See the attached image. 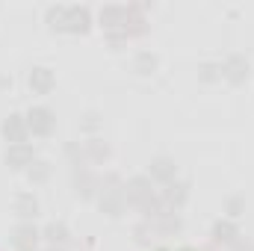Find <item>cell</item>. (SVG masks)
<instances>
[{"instance_id": "12", "label": "cell", "mask_w": 254, "mask_h": 251, "mask_svg": "<svg viewBox=\"0 0 254 251\" xmlns=\"http://www.w3.org/2000/svg\"><path fill=\"white\" fill-rule=\"evenodd\" d=\"M27 86H30L33 95H51V92L57 89V74H54V68H48V65H33L30 74H27Z\"/></svg>"}, {"instance_id": "10", "label": "cell", "mask_w": 254, "mask_h": 251, "mask_svg": "<svg viewBox=\"0 0 254 251\" xmlns=\"http://www.w3.org/2000/svg\"><path fill=\"white\" fill-rule=\"evenodd\" d=\"M0 136L9 145H24L30 139V127H27V116L24 113H9L0 125Z\"/></svg>"}, {"instance_id": "19", "label": "cell", "mask_w": 254, "mask_h": 251, "mask_svg": "<svg viewBox=\"0 0 254 251\" xmlns=\"http://www.w3.org/2000/svg\"><path fill=\"white\" fill-rule=\"evenodd\" d=\"M133 71H136L139 77L157 74V71H160V57H157L154 51H136V57H133Z\"/></svg>"}, {"instance_id": "4", "label": "cell", "mask_w": 254, "mask_h": 251, "mask_svg": "<svg viewBox=\"0 0 254 251\" xmlns=\"http://www.w3.org/2000/svg\"><path fill=\"white\" fill-rule=\"evenodd\" d=\"M27 127H30V136H39V139H48V136H54V130H57V113L51 110V107H30L27 113Z\"/></svg>"}, {"instance_id": "23", "label": "cell", "mask_w": 254, "mask_h": 251, "mask_svg": "<svg viewBox=\"0 0 254 251\" xmlns=\"http://www.w3.org/2000/svg\"><path fill=\"white\" fill-rule=\"evenodd\" d=\"M65 160L74 166V169H80V166H89L86 163V151H83V142H65Z\"/></svg>"}, {"instance_id": "15", "label": "cell", "mask_w": 254, "mask_h": 251, "mask_svg": "<svg viewBox=\"0 0 254 251\" xmlns=\"http://www.w3.org/2000/svg\"><path fill=\"white\" fill-rule=\"evenodd\" d=\"M12 210H15V216H18L21 222H36L39 213H42L39 198H36L33 192H18L15 201H12Z\"/></svg>"}, {"instance_id": "20", "label": "cell", "mask_w": 254, "mask_h": 251, "mask_svg": "<svg viewBox=\"0 0 254 251\" xmlns=\"http://www.w3.org/2000/svg\"><path fill=\"white\" fill-rule=\"evenodd\" d=\"M24 175H27V181H30L33 187H39V184H48V181H51V175H54V163L39 157V160H36V163H33V166L24 172Z\"/></svg>"}, {"instance_id": "2", "label": "cell", "mask_w": 254, "mask_h": 251, "mask_svg": "<svg viewBox=\"0 0 254 251\" xmlns=\"http://www.w3.org/2000/svg\"><path fill=\"white\" fill-rule=\"evenodd\" d=\"M71 187L80 201H98L101 195V175H95L89 166H80L71 172Z\"/></svg>"}, {"instance_id": "26", "label": "cell", "mask_w": 254, "mask_h": 251, "mask_svg": "<svg viewBox=\"0 0 254 251\" xmlns=\"http://www.w3.org/2000/svg\"><path fill=\"white\" fill-rule=\"evenodd\" d=\"M151 234H154V228H151L148 222H142V225L133 228V240H136L139 246H151Z\"/></svg>"}, {"instance_id": "24", "label": "cell", "mask_w": 254, "mask_h": 251, "mask_svg": "<svg viewBox=\"0 0 254 251\" xmlns=\"http://www.w3.org/2000/svg\"><path fill=\"white\" fill-rule=\"evenodd\" d=\"M198 80L201 83H219L222 80V63H213V60L201 63L198 65Z\"/></svg>"}, {"instance_id": "9", "label": "cell", "mask_w": 254, "mask_h": 251, "mask_svg": "<svg viewBox=\"0 0 254 251\" xmlns=\"http://www.w3.org/2000/svg\"><path fill=\"white\" fill-rule=\"evenodd\" d=\"M190 195H192V187H190V181H172V184H166V187L160 189V201L166 204V210H184L187 207V201H190Z\"/></svg>"}, {"instance_id": "7", "label": "cell", "mask_w": 254, "mask_h": 251, "mask_svg": "<svg viewBox=\"0 0 254 251\" xmlns=\"http://www.w3.org/2000/svg\"><path fill=\"white\" fill-rule=\"evenodd\" d=\"M127 198H125V187H110V189H101L98 195V210L110 219H119L127 213Z\"/></svg>"}, {"instance_id": "11", "label": "cell", "mask_w": 254, "mask_h": 251, "mask_svg": "<svg viewBox=\"0 0 254 251\" xmlns=\"http://www.w3.org/2000/svg\"><path fill=\"white\" fill-rule=\"evenodd\" d=\"M42 246V228H36L33 222H21L12 231V249L15 251H39Z\"/></svg>"}, {"instance_id": "16", "label": "cell", "mask_w": 254, "mask_h": 251, "mask_svg": "<svg viewBox=\"0 0 254 251\" xmlns=\"http://www.w3.org/2000/svg\"><path fill=\"white\" fill-rule=\"evenodd\" d=\"M151 228H154V234H160V237H175V234H181L184 231V219L175 213V210H163L154 222H148Z\"/></svg>"}, {"instance_id": "22", "label": "cell", "mask_w": 254, "mask_h": 251, "mask_svg": "<svg viewBox=\"0 0 254 251\" xmlns=\"http://www.w3.org/2000/svg\"><path fill=\"white\" fill-rule=\"evenodd\" d=\"M101 125H104V116H101L98 110H86V113L80 116V130H83L86 136H98Z\"/></svg>"}, {"instance_id": "27", "label": "cell", "mask_w": 254, "mask_h": 251, "mask_svg": "<svg viewBox=\"0 0 254 251\" xmlns=\"http://www.w3.org/2000/svg\"><path fill=\"white\" fill-rule=\"evenodd\" d=\"M42 251H68V249H57V246H45Z\"/></svg>"}, {"instance_id": "14", "label": "cell", "mask_w": 254, "mask_h": 251, "mask_svg": "<svg viewBox=\"0 0 254 251\" xmlns=\"http://www.w3.org/2000/svg\"><path fill=\"white\" fill-rule=\"evenodd\" d=\"M83 151H86V163H89V166H104V163H110V157H113L110 142H104L101 136H86V139H83Z\"/></svg>"}, {"instance_id": "21", "label": "cell", "mask_w": 254, "mask_h": 251, "mask_svg": "<svg viewBox=\"0 0 254 251\" xmlns=\"http://www.w3.org/2000/svg\"><path fill=\"white\" fill-rule=\"evenodd\" d=\"M65 15H68V6H63V3L48 6V12H45V24H48L51 33H63L65 30Z\"/></svg>"}, {"instance_id": "5", "label": "cell", "mask_w": 254, "mask_h": 251, "mask_svg": "<svg viewBox=\"0 0 254 251\" xmlns=\"http://www.w3.org/2000/svg\"><path fill=\"white\" fill-rule=\"evenodd\" d=\"M125 198L130 207H145L148 201H154L157 198V189H154V181L148 178V175H136V178H130L125 184Z\"/></svg>"}, {"instance_id": "18", "label": "cell", "mask_w": 254, "mask_h": 251, "mask_svg": "<svg viewBox=\"0 0 254 251\" xmlns=\"http://www.w3.org/2000/svg\"><path fill=\"white\" fill-rule=\"evenodd\" d=\"M42 243L45 246H57V249H68L71 243V228L65 222H48L42 228Z\"/></svg>"}, {"instance_id": "6", "label": "cell", "mask_w": 254, "mask_h": 251, "mask_svg": "<svg viewBox=\"0 0 254 251\" xmlns=\"http://www.w3.org/2000/svg\"><path fill=\"white\" fill-rule=\"evenodd\" d=\"M36 160H39V154H36V148L30 142H24V145H6V151H3V163H6L9 172H27Z\"/></svg>"}, {"instance_id": "8", "label": "cell", "mask_w": 254, "mask_h": 251, "mask_svg": "<svg viewBox=\"0 0 254 251\" xmlns=\"http://www.w3.org/2000/svg\"><path fill=\"white\" fill-rule=\"evenodd\" d=\"M92 27H95V18H92L89 6H68L63 33H68V36H89Z\"/></svg>"}, {"instance_id": "25", "label": "cell", "mask_w": 254, "mask_h": 251, "mask_svg": "<svg viewBox=\"0 0 254 251\" xmlns=\"http://www.w3.org/2000/svg\"><path fill=\"white\" fill-rule=\"evenodd\" d=\"M243 213H246V198H243V195H231V198L225 201V219L237 222Z\"/></svg>"}, {"instance_id": "29", "label": "cell", "mask_w": 254, "mask_h": 251, "mask_svg": "<svg viewBox=\"0 0 254 251\" xmlns=\"http://www.w3.org/2000/svg\"><path fill=\"white\" fill-rule=\"evenodd\" d=\"M154 251H169V249H154Z\"/></svg>"}, {"instance_id": "3", "label": "cell", "mask_w": 254, "mask_h": 251, "mask_svg": "<svg viewBox=\"0 0 254 251\" xmlns=\"http://www.w3.org/2000/svg\"><path fill=\"white\" fill-rule=\"evenodd\" d=\"M130 15H133L130 6L110 3V6H101V12H98V24H101V30H104L107 36H113V33H125L127 24H130Z\"/></svg>"}, {"instance_id": "13", "label": "cell", "mask_w": 254, "mask_h": 251, "mask_svg": "<svg viewBox=\"0 0 254 251\" xmlns=\"http://www.w3.org/2000/svg\"><path fill=\"white\" fill-rule=\"evenodd\" d=\"M148 178L154 181V184H172V181H178V163L172 160V157H154L151 163H148Z\"/></svg>"}, {"instance_id": "28", "label": "cell", "mask_w": 254, "mask_h": 251, "mask_svg": "<svg viewBox=\"0 0 254 251\" xmlns=\"http://www.w3.org/2000/svg\"><path fill=\"white\" fill-rule=\"evenodd\" d=\"M178 251H204V249H195V246H184V249H178Z\"/></svg>"}, {"instance_id": "17", "label": "cell", "mask_w": 254, "mask_h": 251, "mask_svg": "<svg viewBox=\"0 0 254 251\" xmlns=\"http://www.w3.org/2000/svg\"><path fill=\"white\" fill-rule=\"evenodd\" d=\"M210 237H213L216 246H237V243H240V228H237V222H231V219H219V222H213Z\"/></svg>"}, {"instance_id": "1", "label": "cell", "mask_w": 254, "mask_h": 251, "mask_svg": "<svg viewBox=\"0 0 254 251\" xmlns=\"http://www.w3.org/2000/svg\"><path fill=\"white\" fill-rule=\"evenodd\" d=\"M252 74H254V65L249 63L246 54H228L222 60V80L231 83V86H246Z\"/></svg>"}]
</instances>
